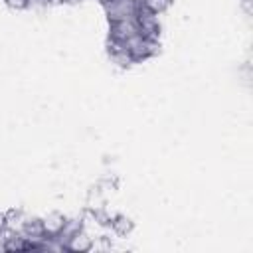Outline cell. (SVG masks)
<instances>
[{
  "mask_svg": "<svg viewBox=\"0 0 253 253\" xmlns=\"http://www.w3.org/2000/svg\"><path fill=\"white\" fill-rule=\"evenodd\" d=\"M105 6L107 18L109 22H117V20H126V18H134L136 12L140 10V2L138 0H111Z\"/></svg>",
  "mask_w": 253,
  "mask_h": 253,
  "instance_id": "obj_1",
  "label": "cell"
},
{
  "mask_svg": "<svg viewBox=\"0 0 253 253\" xmlns=\"http://www.w3.org/2000/svg\"><path fill=\"white\" fill-rule=\"evenodd\" d=\"M126 47H128L134 61H142V59H148V57L156 55L160 45H158V40H146L140 34H136L134 38H130L126 42Z\"/></svg>",
  "mask_w": 253,
  "mask_h": 253,
  "instance_id": "obj_2",
  "label": "cell"
},
{
  "mask_svg": "<svg viewBox=\"0 0 253 253\" xmlns=\"http://www.w3.org/2000/svg\"><path fill=\"white\" fill-rule=\"evenodd\" d=\"M136 20V26H138V34L146 40H158L160 38V22H158V16L140 8L134 16Z\"/></svg>",
  "mask_w": 253,
  "mask_h": 253,
  "instance_id": "obj_3",
  "label": "cell"
},
{
  "mask_svg": "<svg viewBox=\"0 0 253 253\" xmlns=\"http://www.w3.org/2000/svg\"><path fill=\"white\" fill-rule=\"evenodd\" d=\"M136 34H138V26H136L134 18L109 22V40H113V42H125L126 43Z\"/></svg>",
  "mask_w": 253,
  "mask_h": 253,
  "instance_id": "obj_4",
  "label": "cell"
},
{
  "mask_svg": "<svg viewBox=\"0 0 253 253\" xmlns=\"http://www.w3.org/2000/svg\"><path fill=\"white\" fill-rule=\"evenodd\" d=\"M109 57L119 67H128L130 63H134V59H132V55H130V51H128V47H126L125 42H113V40H109Z\"/></svg>",
  "mask_w": 253,
  "mask_h": 253,
  "instance_id": "obj_5",
  "label": "cell"
},
{
  "mask_svg": "<svg viewBox=\"0 0 253 253\" xmlns=\"http://www.w3.org/2000/svg\"><path fill=\"white\" fill-rule=\"evenodd\" d=\"M65 249L71 251V253H87V251L93 249V237L85 229H81V231H77L75 235H71L67 239Z\"/></svg>",
  "mask_w": 253,
  "mask_h": 253,
  "instance_id": "obj_6",
  "label": "cell"
},
{
  "mask_svg": "<svg viewBox=\"0 0 253 253\" xmlns=\"http://www.w3.org/2000/svg\"><path fill=\"white\" fill-rule=\"evenodd\" d=\"M63 223H65V215L59 213V211H49L47 215L42 217V227H43V235H49V237H57L63 229Z\"/></svg>",
  "mask_w": 253,
  "mask_h": 253,
  "instance_id": "obj_7",
  "label": "cell"
},
{
  "mask_svg": "<svg viewBox=\"0 0 253 253\" xmlns=\"http://www.w3.org/2000/svg\"><path fill=\"white\" fill-rule=\"evenodd\" d=\"M22 233L26 235L28 241H40L43 237L42 217H26V221L22 225Z\"/></svg>",
  "mask_w": 253,
  "mask_h": 253,
  "instance_id": "obj_8",
  "label": "cell"
},
{
  "mask_svg": "<svg viewBox=\"0 0 253 253\" xmlns=\"http://www.w3.org/2000/svg\"><path fill=\"white\" fill-rule=\"evenodd\" d=\"M109 227L115 231V235H119V237H126V235L134 229V221H132L128 215H125V213H119V215H113Z\"/></svg>",
  "mask_w": 253,
  "mask_h": 253,
  "instance_id": "obj_9",
  "label": "cell"
},
{
  "mask_svg": "<svg viewBox=\"0 0 253 253\" xmlns=\"http://www.w3.org/2000/svg\"><path fill=\"white\" fill-rule=\"evenodd\" d=\"M81 229H83V217H65L63 229H61V233L57 235V239L65 245L67 239H69L71 235H75L77 231H81ZM65 251H67V249H65Z\"/></svg>",
  "mask_w": 253,
  "mask_h": 253,
  "instance_id": "obj_10",
  "label": "cell"
},
{
  "mask_svg": "<svg viewBox=\"0 0 253 253\" xmlns=\"http://www.w3.org/2000/svg\"><path fill=\"white\" fill-rule=\"evenodd\" d=\"M26 213L20 208H12L6 211V229L8 231H22V225L26 221Z\"/></svg>",
  "mask_w": 253,
  "mask_h": 253,
  "instance_id": "obj_11",
  "label": "cell"
},
{
  "mask_svg": "<svg viewBox=\"0 0 253 253\" xmlns=\"http://www.w3.org/2000/svg\"><path fill=\"white\" fill-rule=\"evenodd\" d=\"M172 0H140V8L152 12V14H164L168 8H170Z\"/></svg>",
  "mask_w": 253,
  "mask_h": 253,
  "instance_id": "obj_12",
  "label": "cell"
},
{
  "mask_svg": "<svg viewBox=\"0 0 253 253\" xmlns=\"http://www.w3.org/2000/svg\"><path fill=\"white\" fill-rule=\"evenodd\" d=\"M89 213H91V217H93V221L97 223V225H111V219H113V215L101 206V208H93V210H89Z\"/></svg>",
  "mask_w": 253,
  "mask_h": 253,
  "instance_id": "obj_13",
  "label": "cell"
},
{
  "mask_svg": "<svg viewBox=\"0 0 253 253\" xmlns=\"http://www.w3.org/2000/svg\"><path fill=\"white\" fill-rule=\"evenodd\" d=\"M10 8H14V10H24V8H28V0H4Z\"/></svg>",
  "mask_w": 253,
  "mask_h": 253,
  "instance_id": "obj_14",
  "label": "cell"
},
{
  "mask_svg": "<svg viewBox=\"0 0 253 253\" xmlns=\"http://www.w3.org/2000/svg\"><path fill=\"white\" fill-rule=\"evenodd\" d=\"M47 4H51V0H28V8H45Z\"/></svg>",
  "mask_w": 253,
  "mask_h": 253,
  "instance_id": "obj_15",
  "label": "cell"
},
{
  "mask_svg": "<svg viewBox=\"0 0 253 253\" xmlns=\"http://www.w3.org/2000/svg\"><path fill=\"white\" fill-rule=\"evenodd\" d=\"M6 231V211H0V233Z\"/></svg>",
  "mask_w": 253,
  "mask_h": 253,
  "instance_id": "obj_16",
  "label": "cell"
}]
</instances>
